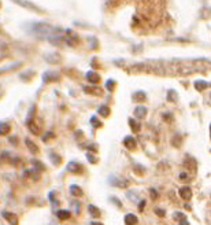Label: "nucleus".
<instances>
[{
  "mask_svg": "<svg viewBox=\"0 0 211 225\" xmlns=\"http://www.w3.org/2000/svg\"><path fill=\"white\" fill-rule=\"evenodd\" d=\"M163 14H165L163 0H139V10L133 17V26L139 25L149 32L162 22Z\"/></svg>",
  "mask_w": 211,
  "mask_h": 225,
  "instance_id": "obj_1",
  "label": "nucleus"
},
{
  "mask_svg": "<svg viewBox=\"0 0 211 225\" xmlns=\"http://www.w3.org/2000/svg\"><path fill=\"white\" fill-rule=\"evenodd\" d=\"M108 183L114 187H118V188H126L129 185V181L123 177H117V176H110L108 177Z\"/></svg>",
  "mask_w": 211,
  "mask_h": 225,
  "instance_id": "obj_2",
  "label": "nucleus"
},
{
  "mask_svg": "<svg viewBox=\"0 0 211 225\" xmlns=\"http://www.w3.org/2000/svg\"><path fill=\"white\" fill-rule=\"evenodd\" d=\"M65 41H66L67 45L74 47V45L78 44V37H77V34L74 33V32L67 30V36H65Z\"/></svg>",
  "mask_w": 211,
  "mask_h": 225,
  "instance_id": "obj_3",
  "label": "nucleus"
},
{
  "mask_svg": "<svg viewBox=\"0 0 211 225\" xmlns=\"http://www.w3.org/2000/svg\"><path fill=\"white\" fill-rule=\"evenodd\" d=\"M67 170L71 173H82L84 166L81 163L75 162V161H71V162H69V165H67Z\"/></svg>",
  "mask_w": 211,
  "mask_h": 225,
  "instance_id": "obj_4",
  "label": "nucleus"
},
{
  "mask_svg": "<svg viewBox=\"0 0 211 225\" xmlns=\"http://www.w3.org/2000/svg\"><path fill=\"white\" fill-rule=\"evenodd\" d=\"M3 218L7 220V223H10V225H17L18 224V217L14 213H10V211H2Z\"/></svg>",
  "mask_w": 211,
  "mask_h": 225,
  "instance_id": "obj_5",
  "label": "nucleus"
},
{
  "mask_svg": "<svg viewBox=\"0 0 211 225\" xmlns=\"http://www.w3.org/2000/svg\"><path fill=\"white\" fill-rule=\"evenodd\" d=\"M178 194H180V196L184 199V201H189V199L192 198V189L188 185L181 187V188L178 189Z\"/></svg>",
  "mask_w": 211,
  "mask_h": 225,
  "instance_id": "obj_6",
  "label": "nucleus"
},
{
  "mask_svg": "<svg viewBox=\"0 0 211 225\" xmlns=\"http://www.w3.org/2000/svg\"><path fill=\"white\" fill-rule=\"evenodd\" d=\"M14 2H17L19 6H22V7H26V8H29V10H32V11H36V12L41 11L40 8L36 7L34 4H32L30 2H25V0H14Z\"/></svg>",
  "mask_w": 211,
  "mask_h": 225,
  "instance_id": "obj_7",
  "label": "nucleus"
},
{
  "mask_svg": "<svg viewBox=\"0 0 211 225\" xmlns=\"http://www.w3.org/2000/svg\"><path fill=\"white\" fill-rule=\"evenodd\" d=\"M24 176L25 177H30L33 180H38L40 179V173H38L37 169H29V170H25L24 172Z\"/></svg>",
  "mask_w": 211,
  "mask_h": 225,
  "instance_id": "obj_8",
  "label": "nucleus"
},
{
  "mask_svg": "<svg viewBox=\"0 0 211 225\" xmlns=\"http://www.w3.org/2000/svg\"><path fill=\"white\" fill-rule=\"evenodd\" d=\"M134 115H136L139 119L145 118V115H147V109H145L144 106H137L136 110H134Z\"/></svg>",
  "mask_w": 211,
  "mask_h": 225,
  "instance_id": "obj_9",
  "label": "nucleus"
},
{
  "mask_svg": "<svg viewBox=\"0 0 211 225\" xmlns=\"http://www.w3.org/2000/svg\"><path fill=\"white\" fill-rule=\"evenodd\" d=\"M70 194H71L73 196H75V198H80V196H82V189H81V187L77 185V184L70 185Z\"/></svg>",
  "mask_w": 211,
  "mask_h": 225,
  "instance_id": "obj_10",
  "label": "nucleus"
},
{
  "mask_svg": "<svg viewBox=\"0 0 211 225\" xmlns=\"http://www.w3.org/2000/svg\"><path fill=\"white\" fill-rule=\"evenodd\" d=\"M123 144L126 148H129V150H133L134 147H136V140L132 137V136H126V137L123 139Z\"/></svg>",
  "mask_w": 211,
  "mask_h": 225,
  "instance_id": "obj_11",
  "label": "nucleus"
},
{
  "mask_svg": "<svg viewBox=\"0 0 211 225\" xmlns=\"http://www.w3.org/2000/svg\"><path fill=\"white\" fill-rule=\"evenodd\" d=\"M88 211H89V214H91L93 218H99L101 215L100 210H99V207H96L95 205H88Z\"/></svg>",
  "mask_w": 211,
  "mask_h": 225,
  "instance_id": "obj_12",
  "label": "nucleus"
},
{
  "mask_svg": "<svg viewBox=\"0 0 211 225\" xmlns=\"http://www.w3.org/2000/svg\"><path fill=\"white\" fill-rule=\"evenodd\" d=\"M195 65L199 66V69H210L211 67V62L207 61V59H197V61H195Z\"/></svg>",
  "mask_w": 211,
  "mask_h": 225,
  "instance_id": "obj_13",
  "label": "nucleus"
},
{
  "mask_svg": "<svg viewBox=\"0 0 211 225\" xmlns=\"http://www.w3.org/2000/svg\"><path fill=\"white\" fill-rule=\"evenodd\" d=\"M25 144H26V147L30 150L32 154H37L38 153V147L30 140V139H25Z\"/></svg>",
  "mask_w": 211,
  "mask_h": 225,
  "instance_id": "obj_14",
  "label": "nucleus"
},
{
  "mask_svg": "<svg viewBox=\"0 0 211 225\" xmlns=\"http://www.w3.org/2000/svg\"><path fill=\"white\" fill-rule=\"evenodd\" d=\"M123 220H125V224L126 225H134V224L139 223V220H137V217L134 214H126Z\"/></svg>",
  "mask_w": 211,
  "mask_h": 225,
  "instance_id": "obj_15",
  "label": "nucleus"
},
{
  "mask_svg": "<svg viewBox=\"0 0 211 225\" xmlns=\"http://www.w3.org/2000/svg\"><path fill=\"white\" fill-rule=\"evenodd\" d=\"M45 61L50 63H59L60 56L58 54H48V55H45Z\"/></svg>",
  "mask_w": 211,
  "mask_h": 225,
  "instance_id": "obj_16",
  "label": "nucleus"
},
{
  "mask_svg": "<svg viewBox=\"0 0 211 225\" xmlns=\"http://www.w3.org/2000/svg\"><path fill=\"white\" fill-rule=\"evenodd\" d=\"M43 80H44V82H48V81H56V80H59V76H58V74H54V73H45V74L43 76Z\"/></svg>",
  "mask_w": 211,
  "mask_h": 225,
  "instance_id": "obj_17",
  "label": "nucleus"
},
{
  "mask_svg": "<svg viewBox=\"0 0 211 225\" xmlns=\"http://www.w3.org/2000/svg\"><path fill=\"white\" fill-rule=\"evenodd\" d=\"M86 78H88L91 82H97L99 80H100V76H99L97 73H95V71H88L86 73Z\"/></svg>",
  "mask_w": 211,
  "mask_h": 225,
  "instance_id": "obj_18",
  "label": "nucleus"
},
{
  "mask_svg": "<svg viewBox=\"0 0 211 225\" xmlns=\"http://www.w3.org/2000/svg\"><path fill=\"white\" fill-rule=\"evenodd\" d=\"M56 215L59 220H69L70 218V211L69 210H58Z\"/></svg>",
  "mask_w": 211,
  "mask_h": 225,
  "instance_id": "obj_19",
  "label": "nucleus"
},
{
  "mask_svg": "<svg viewBox=\"0 0 211 225\" xmlns=\"http://www.w3.org/2000/svg\"><path fill=\"white\" fill-rule=\"evenodd\" d=\"M133 97H134V100H137V102H144V100L147 99V95L144 93L143 91H137V92L133 95Z\"/></svg>",
  "mask_w": 211,
  "mask_h": 225,
  "instance_id": "obj_20",
  "label": "nucleus"
},
{
  "mask_svg": "<svg viewBox=\"0 0 211 225\" xmlns=\"http://www.w3.org/2000/svg\"><path fill=\"white\" fill-rule=\"evenodd\" d=\"M50 159L52 161L54 165H59L60 162H62V158H60L58 154H55V153H50Z\"/></svg>",
  "mask_w": 211,
  "mask_h": 225,
  "instance_id": "obj_21",
  "label": "nucleus"
},
{
  "mask_svg": "<svg viewBox=\"0 0 211 225\" xmlns=\"http://www.w3.org/2000/svg\"><path fill=\"white\" fill-rule=\"evenodd\" d=\"M207 87H209V84H207L206 81H196L195 82V88H196L197 91H203V89H206Z\"/></svg>",
  "mask_w": 211,
  "mask_h": 225,
  "instance_id": "obj_22",
  "label": "nucleus"
},
{
  "mask_svg": "<svg viewBox=\"0 0 211 225\" xmlns=\"http://www.w3.org/2000/svg\"><path fill=\"white\" fill-rule=\"evenodd\" d=\"M8 132H10V125H8V123L7 122H2V123H0V133L4 136V135H7Z\"/></svg>",
  "mask_w": 211,
  "mask_h": 225,
  "instance_id": "obj_23",
  "label": "nucleus"
},
{
  "mask_svg": "<svg viewBox=\"0 0 211 225\" xmlns=\"http://www.w3.org/2000/svg\"><path fill=\"white\" fill-rule=\"evenodd\" d=\"M97 113L100 114V115H103V117H108V114H110V109H108L107 106H100L99 107V110H97Z\"/></svg>",
  "mask_w": 211,
  "mask_h": 225,
  "instance_id": "obj_24",
  "label": "nucleus"
},
{
  "mask_svg": "<svg viewBox=\"0 0 211 225\" xmlns=\"http://www.w3.org/2000/svg\"><path fill=\"white\" fill-rule=\"evenodd\" d=\"M85 92L86 93H96V95H100V88H93V87H84Z\"/></svg>",
  "mask_w": 211,
  "mask_h": 225,
  "instance_id": "obj_25",
  "label": "nucleus"
},
{
  "mask_svg": "<svg viewBox=\"0 0 211 225\" xmlns=\"http://www.w3.org/2000/svg\"><path fill=\"white\" fill-rule=\"evenodd\" d=\"M129 125H130V128H132L133 132H139L140 131V125L134 121L133 118H129Z\"/></svg>",
  "mask_w": 211,
  "mask_h": 225,
  "instance_id": "obj_26",
  "label": "nucleus"
},
{
  "mask_svg": "<svg viewBox=\"0 0 211 225\" xmlns=\"http://www.w3.org/2000/svg\"><path fill=\"white\" fill-rule=\"evenodd\" d=\"M167 99L170 100V102H177L178 96H177V93H175V91H173V89L167 92Z\"/></svg>",
  "mask_w": 211,
  "mask_h": 225,
  "instance_id": "obj_27",
  "label": "nucleus"
},
{
  "mask_svg": "<svg viewBox=\"0 0 211 225\" xmlns=\"http://www.w3.org/2000/svg\"><path fill=\"white\" fill-rule=\"evenodd\" d=\"M86 159H88V162L89 163H97V157H96L95 154H92V153H88L86 154Z\"/></svg>",
  "mask_w": 211,
  "mask_h": 225,
  "instance_id": "obj_28",
  "label": "nucleus"
},
{
  "mask_svg": "<svg viewBox=\"0 0 211 225\" xmlns=\"http://www.w3.org/2000/svg\"><path fill=\"white\" fill-rule=\"evenodd\" d=\"M184 166H185V167H188V169H192V167L195 169L196 163H195V161H192L191 158H187V159L184 161Z\"/></svg>",
  "mask_w": 211,
  "mask_h": 225,
  "instance_id": "obj_29",
  "label": "nucleus"
},
{
  "mask_svg": "<svg viewBox=\"0 0 211 225\" xmlns=\"http://www.w3.org/2000/svg\"><path fill=\"white\" fill-rule=\"evenodd\" d=\"M32 163H33L34 166H36L34 169H37V170H38V169H40V170H45V166H44V165L41 163V162H38V161H36V159L32 161Z\"/></svg>",
  "mask_w": 211,
  "mask_h": 225,
  "instance_id": "obj_30",
  "label": "nucleus"
},
{
  "mask_svg": "<svg viewBox=\"0 0 211 225\" xmlns=\"http://www.w3.org/2000/svg\"><path fill=\"white\" fill-rule=\"evenodd\" d=\"M91 123H92V126H95V128H100V126H101V122L99 121L96 117H92V118H91Z\"/></svg>",
  "mask_w": 211,
  "mask_h": 225,
  "instance_id": "obj_31",
  "label": "nucleus"
},
{
  "mask_svg": "<svg viewBox=\"0 0 211 225\" xmlns=\"http://www.w3.org/2000/svg\"><path fill=\"white\" fill-rule=\"evenodd\" d=\"M174 220H177V221H181V220H184L185 218V214L184 213H180V211H177V213H174Z\"/></svg>",
  "mask_w": 211,
  "mask_h": 225,
  "instance_id": "obj_32",
  "label": "nucleus"
},
{
  "mask_svg": "<svg viewBox=\"0 0 211 225\" xmlns=\"http://www.w3.org/2000/svg\"><path fill=\"white\" fill-rule=\"evenodd\" d=\"M178 177H180V180H181V181H185V183H188V181H189V180H191V177L188 176L187 173H180V176H178Z\"/></svg>",
  "mask_w": 211,
  "mask_h": 225,
  "instance_id": "obj_33",
  "label": "nucleus"
},
{
  "mask_svg": "<svg viewBox=\"0 0 211 225\" xmlns=\"http://www.w3.org/2000/svg\"><path fill=\"white\" fill-rule=\"evenodd\" d=\"M203 12H204V15H201L203 18H210L211 17V10L210 8H203V10H201V14H203Z\"/></svg>",
  "mask_w": 211,
  "mask_h": 225,
  "instance_id": "obj_34",
  "label": "nucleus"
},
{
  "mask_svg": "<svg viewBox=\"0 0 211 225\" xmlns=\"http://www.w3.org/2000/svg\"><path fill=\"white\" fill-rule=\"evenodd\" d=\"M155 214L159 215V217H165V215H166V213H165V210H163V209H155Z\"/></svg>",
  "mask_w": 211,
  "mask_h": 225,
  "instance_id": "obj_35",
  "label": "nucleus"
},
{
  "mask_svg": "<svg viewBox=\"0 0 211 225\" xmlns=\"http://www.w3.org/2000/svg\"><path fill=\"white\" fill-rule=\"evenodd\" d=\"M113 87H114V81L113 80H108L106 82V88H107L108 91H113Z\"/></svg>",
  "mask_w": 211,
  "mask_h": 225,
  "instance_id": "obj_36",
  "label": "nucleus"
},
{
  "mask_svg": "<svg viewBox=\"0 0 211 225\" xmlns=\"http://www.w3.org/2000/svg\"><path fill=\"white\" fill-rule=\"evenodd\" d=\"M149 192H151V199H152V201H155V199L158 198V194H156V191L153 188H151V189H149Z\"/></svg>",
  "mask_w": 211,
  "mask_h": 225,
  "instance_id": "obj_37",
  "label": "nucleus"
},
{
  "mask_svg": "<svg viewBox=\"0 0 211 225\" xmlns=\"http://www.w3.org/2000/svg\"><path fill=\"white\" fill-rule=\"evenodd\" d=\"M111 201H113V203H117L118 207H122V203L119 202V199H118V198H114V196H113V198H111Z\"/></svg>",
  "mask_w": 211,
  "mask_h": 225,
  "instance_id": "obj_38",
  "label": "nucleus"
},
{
  "mask_svg": "<svg viewBox=\"0 0 211 225\" xmlns=\"http://www.w3.org/2000/svg\"><path fill=\"white\" fill-rule=\"evenodd\" d=\"M48 198H50V201H51V202H52V203H54V205H56V199H55V198H54V192H51V194H50V195H48Z\"/></svg>",
  "mask_w": 211,
  "mask_h": 225,
  "instance_id": "obj_39",
  "label": "nucleus"
},
{
  "mask_svg": "<svg viewBox=\"0 0 211 225\" xmlns=\"http://www.w3.org/2000/svg\"><path fill=\"white\" fill-rule=\"evenodd\" d=\"M70 206H74V209H75V213H78V211H80V207H78V205H77L75 202H70Z\"/></svg>",
  "mask_w": 211,
  "mask_h": 225,
  "instance_id": "obj_40",
  "label": "nucleus"
},
{
  "mask_svg": "<svg viewBox=\"0 0 211 225\" xmlns=\"http://www.w3.org/2000/svg\"><path fill=\"white\" fill-rule=\"evenodd\" d=\"M144 206H145V201H141L140 202V206H139L140 211H144Z\"/></svg>",
  "mask_w": 211,
  "mask_h": 225,
  "instance_id": "obj_41",
  "label": "nucleus"
},
{
  "mask_svg": "<svg viewBox=\"0 0 211 225\" xmlns=\"http://www.w3.org/2000/svg\"><path fill=\"white\" fill-rule=\"evenodd\" d=\"M180 225H189V223L187 221V218H184L182 221H180Z\"/></svg>",
  "mask_w": 211,
  "mask_h": 225,
  "instance_id": "obj_42",
  "label": "nucleus"
},
{
  "mask_svg": "<svg viewBox=\"0 0 211 225\" xmlns=\"http://www.w3.org/2000/svg\"><path fill=\"white\" fill-rule=\"evenodd\" d=\"M89 225H103L101 223H97V221H92V223H89Z\"/></svg>",
  "mask_w": 211,
  "mask_h": 225,
  "instance_id": "obj_43",
  "label": "nucleus"
},
{
  "mask_svg": "<svg viewBox=\"0 0 211 225\" xmlns=\"http://www.w3.org/2000/svg\"><path fill=\"white\" fill-rule=\"evenodd\" d=\"M10 141L15 144V143H18V139H15V137H11V139H10Z\"/></svg>",
  "mask_w": 211,
  "mask_h": 225,
  "instance_id": "obj_44",
  "label": "nucleus"
},
{
  "mask_svg": "<svg viewBox=\"0 0 211 225\" xmlns=\"http://www.w3.org/2000/svg\"><path fill=\"white\" fill-rule=\"evenodd\" d=\"M210 136H211V125H210Z\"/></svg>",
  "mask_w": 211,
  "mask_h": 225,
  "instance_id": "obj_45",
  "label": "nucleus"
}]
</instances>
